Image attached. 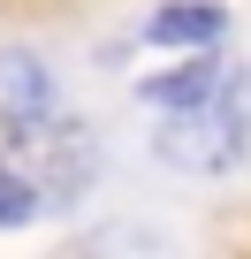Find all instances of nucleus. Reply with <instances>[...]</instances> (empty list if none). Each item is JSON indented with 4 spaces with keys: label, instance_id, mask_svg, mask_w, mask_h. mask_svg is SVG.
<instances>
[{
    "label": "nucleus",
    "instance_id": "nucleus-1",
    "mask_svg": "<svg viewBox=\"0 0 251 259\" xmlns=\"http://www.w3.org/2000/svg\"><path fill=\"white\" fill-rule=\"evenodd\" d=\"M8 145H16V176L46 198V206H61V198H76L84 183H91V138L76 122H61V114H46V122H31V130H8Z\"/></svg>",
    "mask_w": 251,
    "mask_h": 259
},
{
    "label": "nucleus",
    "instance_id": "nucleus-2",
    "mask_svg": "<svg viewBox=\"0 0 251 259\" xmlns=\"http://www.w3.org/2000/svg\"><path fill=\"white\" fill-rule=\"evenodd\" d=\"M153 153H160L168 168H183V176H228V168H243V153H251V122H236V114L213 99L206 114L160 122Z\"/></svg>",
    "mask_w": 251,
    "mask_h": 259
},
{
    "label": "nucleus",
    "instance_id": "nucleus-3",
    "mask_svg": "<svg viewBox=\"0 0 251 259\" xmlns=\"http://www.w3.org/2000/svg\"><path fill=\"white\" fill-rule=\"evenodd\" d=\"M54 114V76L31 46H0V130H31Z\"/></svg>",
    "mask_w": 251,
    "mask_h": 259
},
{
    "label": "nucleus",
    "instance_id": "nucleus-4",
    "mask_svg": "<svg viewBox=\"0 0 251 259\" xmlns=\"http://www.w3.org/2000/svg\"><path fill=\"white\" fill-rule=\"evenodd\" d=\"M137 99H145V107H160L168 122H175V114H206V107L221 99V61H213V54H190V61H175V69L145 76V84H137Z\"/></svg>",
    "mask_w": 251,
    "mask_h": 259
},
{
    "label": "nucleus",
    "instance_id": "nucleus-5",
    "mask_svg": "<svg viewBox=\"0 0 251 259\" xmlns=\"http://www.w3.org/2000/svg\"><path fill=\"white\" fill-rule=\"evenodd\" d=\"M228 31V8L221 0H168V8L145 16V38L153 46H190V54H213V38Z\"/></svg>",
    "mask_w": 251,
    "mask_h": 259
},
{
    "label": "nucleus",
    "instance_id": "nucleus-6",
    "mask_svg": "<svg viewBox=\"0 0 251 259\" xmlns=\"http://www.w3.org/2000/svg\"><path fill=\"white\" fill-rule=\"evenodd\" d=\"M38 206H46V198H38V191H31V183L8 168V160H0V229H23V221H38Z\"/></svg>",
    "mask_w": 251,
    "mask_h": 259
}]
</instances>
